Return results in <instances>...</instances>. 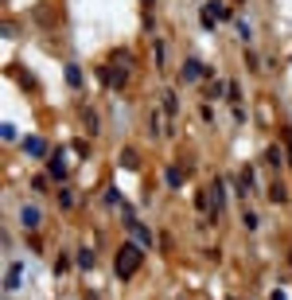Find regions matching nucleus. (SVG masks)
<instances>
[{
    "label": "nucleus",
    "mask_w": 292,
    "mask_h": 300,
    "mask_svg": "<svg viewBox=\"0 0 292 300\" xmlns=\"http://www.w3.org/2000/svg\"><path fill=\"white\" fill-rule=\"evenodd\" d=\"M140 261H144V246H136V242H125V246H117V257H113V273L121 281H129L132 273L140 269Z\"/></svg>",
    "instance_id": "nucleus-1"
},
{
    "label": "nucleus",
    "mask_w": 292,
    "mask_h": 300,
    "mask_svg": "<svg viewBox=\"0 0 292 300\" xmlns=\"http://www.w3.org/2000/svg\"><path fill=\"white\" fill-rule=\"evenodd\" d=\"M82 121H86V133H90V136L98 133V113H94V109H86V113H82Z\"/></svg>",
    "instance_id": "nucleus-11"
},
{
    "label": "nucleus",
    "mask_w": 292,
    "mask_h": 300,
    "mask_svg": "<svg viewBox=\"0 0 292 300\" xmlns=\"http://www.w3.org/2000/svg\"><path fill=\"white\" fill-rule=\"evenodd\" d=\"M269 199H273V203H284V199H288V191L277 183V187H269Z\"/></svg>",
    "instance_id": "nucleus-14"
},
{
    "label": "nucleus",
    "mask_w": 292,
    "mask_h": 300,
    "mask_svg": "<svg viewBox=\"0 0 292 300\" xmlns=\"http://www.w3.org/2000/svg\"><path fill=\"white\" fill-rule=\"evenodd\" d=\"M226 90H230L226 82H206V90H203V94H210V98H222Z\"/></svg>",
    "instance_id": "nucleus-10"
},
{
    "label": "nucleus",
    "mask_w": 292,
    "mask_h": 300,
    "mask_svg": "<svg viewBox=\"0 0 292 300\" xmlns=\"http://www.w3.org/2000/svg\"><path fill=\"white\" fill-rule=\"evenodd\" d=\"M20 277H24V265H12L8 277H4V288H20Z\"/></svg>",
    "instance_id": "nucleus-7"
},
{
    "label": "nucleus",
    "mask_w": 292,
    "mask_h": 300,
    "mask_svg": "<svg viewBox=\"0 0 292 300\" xmlns=\"http://www.w3.org/2000/svg\"><path fill=\"white\" fill-rule=\"evenodd\" d=\"M164 109H168V113H179V102H175V94H172V90L164 94Z\"/></svg>",
    "instance_id": "nucleus-13"
},
{
    "label": "nucleus",
    "mask_w": 292,
    "mask_h": 300,
    "mask_svg": "<svg viewBox=\"0 0 292 300\" xmlns=\"http://www.w3.org/2000/svg\"><path fill=\"white\" fill-rule=\"evenodd\" d=\"M98 74H102V82L109 86V90H121V86L129 82V66H121V70H113V66H102Z\"/></svg>",
    "instance_id": "nucleus-2"
},
{
    "label": "nucleus",
    "mask_w": 292,
    "mask_h": 300,
    "mask_svg": "<svg viewBox=\"0 0 292 300\" xmlns=\"http://www.w3.org/2000/svg\"><path fill=\"white\" fill-rule=\"evenodd\" d=\"M234 28H238V35H242V39H249V35H253V28H249L246 20H234Z\"/></svg>",
    "instance_id": "nucleus-15"
},
{
    "label": "nucleus",
    "mask_w": 292,
    "mask_h": 300,
    "mask_svg": "<svg viewBox=\"0 0 292 300\" xmlns=\"http://www.w3.org/2000/svg\"><path fill=\"white\" fill-rule=\"evenodd\" d=\"M66 82H70V86H82V70H78V66H66Z\"/></svg>",
    "instance_id": "nucleus-12"
},
{
    "label": "nucleus",
    "mask_w": 292,
    "mask_h": 300,
    "mask_svg": "<svg viewBox=\"0 0 292 300\" xmlns=\"http://www.w3.org/2000/svg\"><path fill=\"white\" fill-rule=\"evenodd\" d=\"M47 172H51L55 180H66V160H62V152H55V156H51V164H47Z\"/></svg>",
    "instance_id": "nucleus-3"
},
{
    "label": "nucleus",
    "mask_w": 292,
    "mask_h": 300,
    "mask_svg": "<svg viewBox=\"0 0 292 300\" xmlns=\"http://www.w3.org/2000/svg\"><path fill=\"white\" fill-rule=\"evenodd\" d=\"M20 222L28 226V230H35V226H39V210H35V207H24V210H20Z\"/></svg>",
    "instance_id": "nucleus-6"
},
{
    "label": "nucleus",
    "mask_w": 292,
    "mask_h": 300,
    "mask_svg": "<svg viewBox=\"0 0 292 300\" xmlns=\"http://www.w3.org/2000/svg\"><path fill=\"white\" fill-rule=\"evenodd\" d=\"M280 160H284V156H280V148H277V144H273V148H265V164H269V168H277Z\"/></svg>",
    "instance_id": "nucleus-9"
},
{
    "label": "nucleus",
    "mask_w": 292,
    "mask_h": 300,
    "mask_svg": "<svg viewBox=\"0 0 292 300\" xmlns=\"http://www.w3.org/2000/svg\"><path fill=\"white\" fill-rule=\"evenodd\" d=\"M24 152H28V156H43V152H47L43 136H24Z\"/></svg>",
    "instance_id": "nucleus-4"
},
{
    "label": "nucleus",
    "mask_w": 292,
    "mask_h": 300,
    "mask_svg": "<svg viewBox=\"0 0 292 300\" xmlns=\"http://www.w3.org/2000/svg\"><path fill=\"white\" fill-rule=\"evenodd\" d=\"M78 265H82V269H90V265H94V254H90V250H78Z\"/></svg>",
    "instance_id": "nucleus-16"
},
{
    "label": "nucleus",
    "mask_w": 292,
    "mask_h": 300,
    "mask_svg": "<svg viewBox=\"0 0 292 300\" xmlns=\"http://www.w3.org/2000/svg\"><path fill=\"white\" fill-rule=\"evenodd\" d=\"M195 78H203V62L187 59V62H183V82H195Z\"/></svg>",
    "instance_id": "nucleus-5"
},
{
    "label": "nucleus",
    "mask_w": 292,
    "mask_h": 300,
    "mask_svg": "<svg viewBox=\"0 0 292 300\" xmlns=\"http://www.w3.org/2000/svg\"><path fill=\"white\" fill-rule=\"evenodd\" d=\"M164 180H168V187H179V183H183V172H179V168H168Z\"/></svg>",
    "instance_id": "nucleus-8"
}]
</instances>
